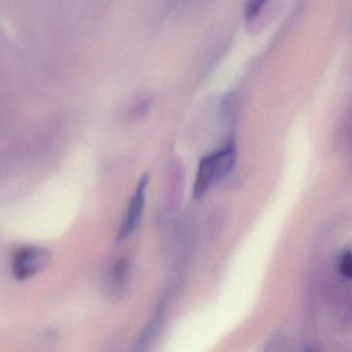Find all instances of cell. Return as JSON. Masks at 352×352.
<instances>
[{
	"mask_svg": "<svg viewBox=\"0 0 352 352\" xmlns=\"http://www.w3.org/2000/svg\"><path fill=\"white\" fill-rule=\"evenodd\" d=\"M236 160L234 144H228L223 149L201 158L193 185L195 199H201L211 187L226 178L234 168Z\"/></svg>",
	"mask_w": 352,
	"mask_h": 352,
	"instance_id": "cell-1",
	"label": "cell"
},
{
	"mask_svg": "<svg viewBox=\"0 0 352 352\" xmlns=\"http://www.w3.org/2000/svg\"><path fill=\"white\" fill-rule=\"evenodd\" d=\"M50 253L38 246L21 247L12 258V273L16 280L24 281L34 277L47 267Z\"/></svg>",
	"mask_w": 352,
	"mask_h": 352,
	"instance_id": "cell-2",
	"label": "cell"
},
{
	"mask_svg": "<svg viewBox=\"0 0 352 352\" xmlns=\"http://www.w3.org/2000/svg\"><path fill=\"white\" fill-rule=\"evenodd\" d=\"M148 183H149V176L144 175L140 179L139 184H138L135 193L127 206L124 217H123L118 234H117V242H123V241L127 240L139 228L142 217H143L144 210H145L146 191H147Z\"/></svg>",
	"mask_w": 352,
	"mask_h": 352,
	"instance_id": "cell-3",
	"label": "cell"
},
{
	"mask_svg": "<svg viewBox=\"0 0 352 352\" xmlns=\"http://www.w3.org/2000/svg\"><path fill=\"white\" fill-rule=\"evenodd\" d=\"M164 311H166V307H164V302H160L155 314L153 315L151 320L148 323L146 329H144L143 333L140 336L139 340H138V350L146 349L152 343V341L155 339L156 336L160 333L162 323H164Z\"/></svg>",
	"mask_w": 352,
	"mask_h": 352,
	"instance_id": "cell-4",
	"label": "cell"
},
{
	"mask_svg": "<svg viewBox=\"0 0 352 352\" xmlns=\"http://www.w3.org/2000/svg\"><path fill=\"white\" fill-rule=\"evenodd\" d=\"M129 263L125 259L119 261V263L114 265L110 274V281L111 287L115 292H120L123 289L126 284L127 278H129Z\"/></svg>",
	"mask_w": 352,
	"mask_h": 352,
	"instance_id": "cell-5",
	"label": "cell"
},
{
	"mask_svg": "<svg viewBox=\"0 0 352 352\" xmlns=\"http://www.w3.org/2000/svg\"><path fill=\"white\" fill-rule=\"evenodd\" d=\"M338 270L340 273L352 280V252L351 251H343L338 258Z\"/></svg>",
	"mask_w": 352,
	"mask_h": 352,
	"instance_id": "cell-6",
	"label": "cell"
},
{
	"mask_svg": "<svg viewBox=\"0 0 352 352\" xmlns=\"http://www.w3.org/2000/svg\"><path fill=\"white\" fill-rule=\"evenodd\" d=\"M267 1V0H248L246 8H245V18L248 21L254 19Z\"/></svg>",
	"mask_w": 352,
	"mask_h": 352,
	"instance_id": "cell-7",
	"label": "cell"
}]
</instances>
